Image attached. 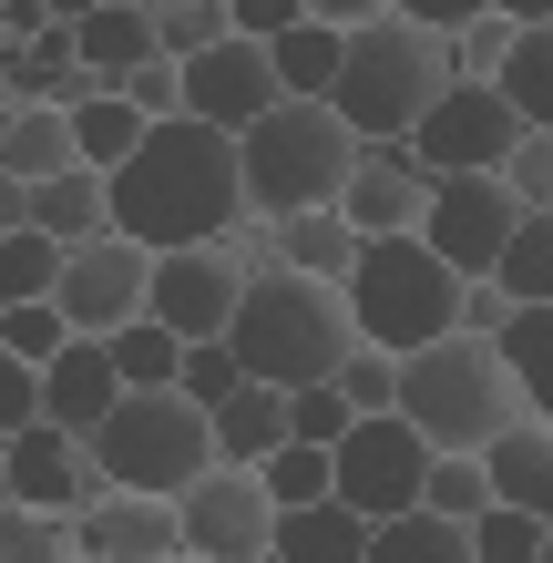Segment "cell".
<instances>
[{
    "label": "cell",
    "instance_id": "obj_1",
    "mask_svg": "<svg viewBox=\"0 0 553 563\" xmlns=\"http://www.w3.org/2000/svg\"><path fill=\"white\" fill-rule=\"evenodd\" d=\"M113 195V236L134 246H225L246 225V175H236V134L195 113L144 123V144L103 175Z\"/></svg>",
    "mask_w": 553,
    "mask_h": 563
},
{
    "label": "cell",
    "instance_id": "obj_2",
    "mask_svg": "<svg viewBox=\"0 0 553 563\" xmlns=\"http://www.w3.org/2000/svg\"><path fill=\"white\" fill-rule=\"evenodd\" d=\"M225 349H236L246 379L267 389H308L329 379L349 349H360V328H349V297L329 277H287V267H246V297L236 318H225Z\"/></svg>",
    "mask_w": 553,
    "mask_h": 563
},
{
    "label": "cell",
    "instance_id": "obj_3",
    "mask_svg": "<svg viewBox=\"0 0 553 563\" xmlns=\"http://www.w3.org/2000/svg\"><path fill=\"white\" fill-rule=\"evenodd\" d=\"M441 82H451L441 31H420V21H400V11H379V21H360V31L339 42L329 113H339L360 144H400L410 123L441 103Z\"/></svg>",
    "mask_w": 553,
    "mask_h": 563
},
{
    "label": "cell",
    "instance_id": "obj_4",
    "mask_svg": "<svg viewBox=\"0 0 553 563\" xmlns=\"http://www.w3.org/2000/svg\"><path fill=\"white\" fill-rule=\"evenodd\" d=\"M389 410H400L431 451H482L502 420H523V389H512V369H502L493 339L451 328V339H431V349L400 358V400H389Z\"/></svg>",
    "mask_w": 553,
    "mask_h": 563
},
{
    "label": "cell",
    "instance_id": "obj_5",
    "mask_svg": "<svg viewBox=\"0 0 553 563\" xmlns=\"http://www.w3.org/2000/svg\"><path fill=\"white\" fill-rule=\"evenodd\" d=\"M339 297H349V328L369 349H389V358H410V349L462 328V267H441L420 236H360Z\"/></svg>",
    "mask_w": 553,
    "mask_h": 563
},
{
    "label": "cell",
    "instance_id": "obj_6",
    "mask_svg": "<svg viewBox=\"0 0 553 563\" xmlns=\"http://www.w3.org/2000/svg\"><path fill=\"white\" fill-rule=\"evenodd\" d=\"M349 154H360V134L308 103V92H287V103H267L236 134V175H246V216H298V206H339L349 185Z\"/></svg>",
    "mask_w": 553,
    "mask_h": 563
},
{
    "label": "cell",
    "instance_id": "obj_7",
    "mask_svg": "<svg viewBox=\"0 0 553 563\" xmlns=\"http://www.w3.org/2000/svg\"><path fill=\"white\" fill-rule=\"evenodd\" d=\"M82 451H92V472H103L113 492H165L175 503V492L215 461V420L165 379V389H123V400L82 430Z\"/></svg>",
    "mask_w": 553,
    "mask_h": 563
},
{
    "label": "cell",
    "instance_id": "obj_8",
    "mask_svg": "<svg viewBox=\"0 0 553 563\" xmlns=\"http://www.w3.org/2000/svg\"><path fill=\"white\" fill-rule=\"evenodd\" d=\"M420 472H431V441L400 420V410H360L329 441V492L360 522H389V512H410L420 503Z\"/></svg>",
    "mask_w": 553,
    "mask_h": 563
},
{
    "label": "cell",
    "instance_id": "obj_9",
    "mask_svg": "<svg viewBox=\"0 0 553 563\" xmlns=\"http://www.w3.org/2000/svg\"><path fill=\"white\" fill-rule=\"evenodd\" d=\"M420 154V175H493L523 144V113L502 103V82H441V103L400 134Z\"/></svg>",
    "mask_w": 553,
    "mask_h": 563
},
{
    "label": "cell",
    "instance_id": "obj_10",
    "mask_svg": "<svg viewBox=\"0 0 553 563\" xmlns=\"http://www.w3.org/2000/svg\"><path fill=\"white\" fill-rule=\"evenodd\" d=\"M512 225H523V206H512V185H502V175H431V195H420V225H410V236L431 246L441 267L493 277V256H502Z\"/></svg>",
    "mask_w": 553,
    "mask_h": 563
},
{
    "label": "cell",
    "instance_id": "obj_11",
    "mask_svg": "<svg viewBox=\"0 0 553 563\" xmlns=\"http://www.w3.org/2000/svg\"><path fill=\"white\" fill-rule=\"evenodd\" d=\"M175 533H185V553H206V563H246V553H267L277 503H267V482H256L246 461H206V472L175 492Z\"/></svg>",
    "mask_w": 553,
    "mask_h": 563
},
{
    "label": "cell",
    "instance_id": "obj_12",
    "mask_svg": "<svg viewBox=\"0 0 553 563\" xmlns=\"http://www.w3.org/2000/svg\"><path fill=\"white\" fill-rule=\"evenodd\" d=\"M144 287H154V246L134 236H82V246H62V277H52V308L62 328H82V339H103V328L123 318H144Z\"/></svg>",
    "mask_w": 553,
    "mask_h": 563
},
{
    "label": "cell",
    "instance_id": "obj_13",
    "mask_svg": "<svg viewBox=\"0 0 553 563\" xmlns=\"http://www.w3.org/2000/svg\"><path fill=\"white\" fill-rule=\"evenodd\" d=\"M246 297V246H154V287H144V318H165L175 339H225Z\"/></svg>",
    "mask_w": 553,
    "mask_h": 563
},
{
    "label": "cell",
    "instance_id": "obj_14",
    "mask_svg": "<svg viewBox=\"0 0 553 563\" xmlns=\"http://www.w3.org/2000/svg\"><path fill=\"white\" fill-rule=\"evenodd\" d=\"M175 82H185V113H195V123H215V134H246L267 103H287L267 42H246V31H225V42L185 52V62H175Z\"/></svg>",
    "mask_w": 553,
    "mask_h": 563
},
{
    "label": "cell",
    "instance_id": "obj_15",
    "mask_svg": "<svg viewBox=\"0 0 553 563\" xmlns=\"http://www.w3.org/2000/svg\"><path fill=\"white\" fill-rule=\"evenodd\" d=\"M0 482H11V503L62 512V522L103 492V472H92V451H82V430H62V420H21L11 441H0Z\"/></svg>",
    "mask_w": 553,
    "mask_h": 563
},
{
    "label": "cell",
    "instance_id": "obj_16",
    "mask_svg": "<svg viewBox=\"0 0 553 563\" xmlns=\"http://www.w3.org/2000/svg\"><path fill=\"white\" fill-rule=\"evenodd\" d=\"M73 553L82 563H165V553H185V533H175V503L165 492H92V503L73 512Z\"/></svg>",
    "mask_w": 553,
    "mask_h": 563
},
{
    "label": "cell",
    "instance_id": "obj_17",
    "mask_svg": "<svg viewBox=\"0 0 553 563\" xmlns=\"http://www.w3.org/2000/svg\"><path fill=\"white\" fill-rule=\"evenodd\" d=\"M246 267H287V277H349V256H360V225H349L339 206H298V216H246L236 225Z\"/></svg>",
    "mask_w": 553,
    "mask_h": 563
},
{
    "label": "cell",
    "instance_id": "obj_18",
    "mask_svg": "<svg viewBox=\"0 0 553 563\" xmlns=\"http://www.w3.org/2000/svg\"><path fill=\"white\" fill-rule=\"evenodd\" d=\"M420 195H431V175H420L410 144H360L349 154V185H339V216L360 225V236H410Z\"/></svg>",
    "mask_w": 553,
    "mask_h": 563
},
{
    "label": "cell",
    "instance_id": "obj_19",
    "mask_svg": "<svg viewBox=\"0 0 553 563\" xmlns=\"http://www.w3.org/2000/svg\"><path fill=\"white\" fill-rule=\"evenodd\" d=\"M482 482H493V503L553 522V420H533V410L502 420L493 441H482Z\"/></svg>",
    "mask_w": 553,
    "mask_h": 563
},
{
    "label": "cell",
    "instance_id": "obj_20",
    "mask_svg": "<svg viewBox=\"0 0 553 563\" xmlns=\"http://www.w3.org/2000/svg\"><path fill=\"white\" fill-rule=\"evenodd\" d=\"M113 400H123V379H113V349L73 328V339H62V349L42 358V420H62V430H92Z\"/></svg>",
    "mask_w": 553,
    "mask_h": 563
},
{
    "label": "cell",
    "instance_id": "obj_21",
    "mask_svg": "<svg viewBox=\"0 0 553 563\" xmlns=\"http://www.w3.org/2000/svg\"><path fill=\"white\" fill-rule=\"evenodd\" d=\"M21 216L42 225L52 246H82V236H103V225H113V195H103V164H62V175H42V185H21Z\"/></svg>",
    "mask_w": 553,
    "mask_h": 563
},
{
    "label": "cell",
    "instance_id": "obj_22",
    "mask_svg": "<svg viewBox=\"0 0 553 563\" xmlns=\"http://www.w3.org/2000/svg\"><path fill=\"white\" fill-rule=\"evenodd\" d=\"M277 563H369V522L339 503V492H318V503L298 512H277V533H267Z\"/></svg>",
    "mask_w": 553,
    "mask_h": 563
},
{
    "label": "cell",
    "instance_id": "obj_23",
    "mask_svg": "<svg viewBox=\"0 0 553 563\" xmlns=\"http://www.w3.org/2000/svg\"><path fill=\"white\" fill-rule=\"evenodd\" d=\"M73 52H82V73L113 92L134 62H154V11L144 0H92V11L73 21Z\"/></svg>",
    "mask_w": 553,
    "mask_h": 563
},
{
    "label": "cell",
    "instance_id": "obj_24",
    "mask_svg": "<svg viewBox=\"0 0 553 563\" xmlns=\"http://www.w3.org/2000/svg\"><path fill=\"white\" fill-rule=\"evenodd\" d=\"M62 164H82L73 154V113L62 103H0V175L42 185V175H62Z\"/></svg>",
    "mask_w": 553,
    "mask_h": 563
},
{
    "label": "cell",
    "instance_id": "obj_25",
    "mask_svg": "<svg viewBox=\"0 0 553 563\" xmlns=\"http://www.w3.org/2000/svg\"><path fill=\"white\" fill-rule=\"evenodd\" d=\"M206 420H215V461H246V472H256V461H267V451L287 441V389H267V379H236V389H225V400H215Z\"/></svg>",
    "mask_w": 553,
    "mask_h": 563
},
{
    "label": "cell",
    "instance_id": "obj_26",
    "mask_svg": "<svg viewBox=\"0 0 553 563\" xmlns=\"http://www.w3.org/2000/svg\"><path fill=\"white\" fill-rule=\"evenodd\" d=\"M493 349H502L512 389H523V410H533V420H553V297H533V308H512V318L493 328Z\"/></svg>",
    "mask_w": 553,
    "mask_h": 563
},
{
    "label": "cell",
    "instance_id": "obj_27",
    "mask_svg": "<svg viewBox=\"0 0 553 563\" xmlns=\"http://www.w3.org/2000/svg\"><path fill=\"white\" fill-rule=\"evenodd\" d=\"M502 103L533 123V134H553V21H512V52H502Z\"/></svg>",
    "mask_w": 553,
    "mask_h": 563
},
{
    "label": "cell",
    "instance_id": "obj_28",
    "mask_svg": "<svg viewBox=\"0 0 553 563\" xmlns=\"http://www.w3.org/2000/svg\"><path fill=\"white\" fill-rule=\"evenodd\" d=\"M369 563H472V533L462 522H441V512H389V522H369Z\"/></svg>",
    "mask_w": 553,
    "mask_h": 563
},
{
    "label": "cell",
    "instance_id": "obj_29",
    "mask_svg": "<svg viewBox=\"0 0 553 563\" xmlns=\"http://www.w3.org/2000/svg\"><path fill=\"white\" fill-rule=\"evenodd\" d=\"M339 42H349V31H329V21H298V31H277V42H267V62H277V92H308V103H329Z\"/></svg>",
    "mask_w": 553,
    "mask_h": 563
},
{
    "label": "cell",
    "instance_id": "obj_30",
    "mask_svg": "<svg viewBox=\"0 0 553 563\" xmlns=\"http://www.w3.org/2000/svg\"><path fill=\"white\" fill-rule=\"evenodd\" d=\"M103 349H113V379L123 389H165L175 358H185V339H175L165 318H123V328H103Z\"/></svg>",
    "mask_w": 553,
    "mask_h": 563
},
{
    "label": "cell",
    "instance_id": "obj_31",
    "mask_svg": "<svg viewBox=\"0 0 553 563\" xmlns=\"http://www.w3.org/2000/svg\"><path fill=\"white\" fill-rule=\"evenodd\" d=\"M134 144H144V113L123 103V92H82V103H73V154L82 164H103V175H113Z\"/></svg>",
    "mask_w": 553,
    "mask_h": 563
},
{
    "label": "cell",
    "instance_id": "obj_32",
    "mask_svg": "<svg viewBox=\"0 0 553 563\" xmlns=\"http://www.w3.org/2000/svg\"><path fill=\"white\" fill-rule=\"evenodd\" d=\"M493 287L512 297V308L553 297V216H523V225L502 236V256H493Z\"/></svg>",
    "mask_w": 553,
    "mask_h": 563
},
{
    "label": "cell",
    "instance_id": "obj_33",
    "mask_svg": "<svg viewBox=\"0 0 553 563\" xmlns=\"http://www.w3.org/2000/svg\"><path fill=\"white\" fill-rule=\"evenodd\" d=\"M482 503H493V482H482V451H431V472H420V512L472 522Z\"/></svg>",
    "mask_w": 553,
    "mask_h": 563
},
{
    "label": "cell",
    "instance_id": "obj_34",
    "mask_svg": "<svg viewBox=\"0 0 553 563\" xmlns=\"http://www.w3.org/2000/svg\"><path fill=\"white\" fill-rule=\"evenodd\" d=\"M502 52H512V21H502V11H472V21H451V31H441L451 82H493V73H502Z\"/></svg>",
    "mask_w": 553,
    "mask_h": 563
},
{
    "label": "cell",
    "instance_id": "obj_35",
    "mask_svg": "<svg viewBox=\"0 0 553 563\" xmlns=\"http://www.w3.org/2000/svg\"><path fill=\"white\" fill-rule=\"evenodd\" d=\"M52 277H62V246L42 236V225H11V236H0V308L52 297Z\"/></svg>",
    "mask_w": 553,
    "mask_h": 563
},
{
    "label": "cell",
    "instance_id": "obj_36",
    "mask_svg": "<svg viewBox=\"0 0 553 563\" xmlns=\"http://www.w3.org/2000/svg\"><path fill=\"white\" fill-rule=\"evenodd\" d=\"M256 482H267L277 512H298V503H318V492H329V451H318V441H277L267 461H256Z\"/></svg>",
    "mask_w": 553,
    "mask_h": 563
},
{
    "label": "cell",
    "instance_id": "obj_37",
    "mask_svg": "<svg viewBox=\"0 0 553 563\" xmlns=\"http://www.w3.org/2000/svg\"><path fill=\"white\" fill-rule=\"evenodd\" d=\"M0 563H73V522L31 512V503H0Z\"/></svg>",
    "mask_w": 553,
    "mask_h": 563
},
{
    "label": "cell",
    "instance_id": "obj_38",
    "mask_svg": "<svg viewBox=\"0 0 553 563\" xmlns=\"http://www.w3.org/2000/svg\"><path fill=\"white\" fill-rule=\"evenodd\" d=\"M462 533H472V563H533V553H543V522L512 512V503H482Z\"/></svg>",
    "mask_w": 553,
    "mask_h": 563
},
{
    "label": "cell",
    "instance_id": "obj_39",
    "mask_svg": "<svg viewBox=\"0 0 553 563\" xmlns=\"http://www.w3.org/2000/svg\"><path fill=\"white\" fill-rule=\"evenodd\" d=\"M225 0H154V52L165 62H185V52H206V42H225Z\"/></svg>",
    "mask_w": 553,
    "mask_h": 563
},
{
    "label": "cell",
    "instance_id": "obj_40",
    "mask_svg": "<svg viewBox=\"0 0 553 563\" xmlns=\"http://www.w3.org/2000/svg\"><path fill=\"white\" fill-rule=\"evenodd\" d=\"M329 389H339V400H349V410H389V400H400V358H389V349H369V339H360V349H349V358H339V369H329Z\"/></svg>",
    "mask_w": 553,
    "mask_h": 563
},
{
    "label": "cell",
    "instance_id": "obj_41",
    "mask_svg": "<svg viewBox=\"0 0 553 563\" xmlns=\"http://www.w3.org/2000/svg\"><path fill=\"white\" fill-rule=\"evenodd\" d=\"M493 175L512 185V206H523V216H553V134H533V123H523V144H512Z\"/></svg>",
    "mask_w": 553,
    "mask_h": 563
},
{
    "label": "cell",
    "instance_id": "obj_42",
    "mask_svg": "<svg viewBox=\"0 0 553 563\" xmlns=\"http://www.w3.org/2000/svg\"><path fill=\"white\" fill-rule=\"evenodd\" d=\"M236 379H246V369H236V349H225V339H185V358H175V389H185L195 410H215Z\"/></svg>",
    "mask_w": 553,
    "mask_h": 563
},
{
    "label": "cell",
    "instance_id": "obj_43",
    "mask_svg": "<svg viewBox=\"0 0 553 563\" xmlns=\"http://www.w3.org/2000/svg\"><path fill=\"white\" fill-rule=\"evenodd\" d=\"M62 339H73V328H62V308H52V297H21V308H0V349H11V358H31V369H42Z\"/></svg>",
    "mask_w": 553,
    "mask_h": 563
},
{
    "label": "cell",
    "instance_id": "obj_44",
    "mask_svg": "<svg viewBox=\"0 0 553 563\" xmlns=\"http://www.w3.org/2000/svg\"><path fill=\"white\" fill-rule=\"evenodd\" d=\"M349 420H360V410H349V400H339L329 379H308V389H287V441H318V451H329V441H339Z\"/></svg>",
    "mask_w": 553,
    "mask_h": 563
},
{
    "label": "cell",
    "instance_id": "obj_45",
    "mask_svg": "<svg viewBox=\"0 0 553 563\" xmlns=\"http://www.w3.org/2000/svg\"><path fill=\"white\" fill-rule=\"evenodd\" d=\"M113 92H123V103H134L144 123H165V113H185V82H175V62H165V52H154V62H134V73H123Z\"/></svg>",
    "mask_w": 553,
    "mask_h": 563
},
{
    "label": "cell",
    "instance_id": "obj_46",
    "mask_svg": "<svg viewBox=\"0 0 553 563\" xmlns=\"http://www.w3.org/2000/svg\"><path fill=\"white\" fill-rule=\"evenodd\" d=\"M21 420H42V369H31V358H11V349H0V441H11Z\"/></svg>",
    "mask_w": 553,
    "mask_h": 563
},
{
    "label": "cell",
    "instance_id": "obj_47",
    "mask_svg": "<svg viewBox=\"0 0 553 563\" xmlns=\"http://www.w3.org/2000/svg\"><path fill=\"white\" fill-rule=\"evenodd\" d=\"M225 21H236L246 42H277V31H298V21H308V0H225Z\"/></svg>",
    "mask_w": 553,
    "mask_h": 563
},
{
    "label": "cell",
    "instance_id": "obj_48",
    "mask_svg": "<svg viewBox=\"0 0 553 563\" xmlns=\"http://www.w3.org/2000/svg\"><path fill=\"white\" fill-rule=\"evenodd\" d=\"M400 21H420V31H451V21H472V11H493V0H389Z\"/></svg>",
    "mask_w": 553,
    "mask_h": 563
},
{
    "label": "cell",
    "instance_id": "obj_49",
    "mask_svg": "<svg viewBox=\"0 0 553 563\" xmlns=\"http://www.w3.org/2000/svg\"><path fill=\"white\" fill-rule=\"evenodd\" d=\"M389 0H308V21H329V31H360V21H379Z\"/></svg>",
    "mask_w": 553,
    "mask_h": 563
},
{
    "label": "cell",
    "instance_id": "obj_50",
    "mask_svg": "<svg viewBox=\"0 0 553 563\" xmlns=\"http://www.w3.org/2000/svg\"><path fill=\"white\" fill-rule=\"evenodd\" d=\"M11 225H31V216H21V175H0V236H11Z\"/></svg>",
    "mask_w": 553,
    "mask_h": 563
},
{
    "label": "cell",
    "instance_id": "obj_51",
    "mask_svg": "<svg viewBox=\"0 0 553 563\" xmlns=\"http://www.w3.org/2000/svg\"><path fill=\"white\" fill-rule=\"evenodd\" d=\"M502 21H553V0H493Z\"/></svg>",
    "mask_w": 553,
    "mask_h": 563
},
{
    "label": "cell",
    "instance_id": "obj_52",
    "mask_svg": "<svg viewBox=\"0 0 553 563\" xmlns=\"http://www.w3.org/2000/svg\"><path fill=\"white\" fill-rule=\"evenodd\" d=\"M42 11H52V21H82V11H92V0H42Z\"/></svg>",
    "mask_w": 553,
    "mask_h": 563
},
{
    "label": "cell",
    "instance_id": "obj_53",
    "mask_svg": "<svg viewBox=\"0 0 553 563\" xmlns=\"http://www.w3.org/2000/svg\"><path fill=\"white\" fill-rule=\"evenodd\" d=\"M533 563H553V522H543V553H533Z\"/></svg>",
    "mask_w": 553,
    "mask_h": 563
},
{
    "label": "cell",
    "instance_id": "obj_54",
    "mask_svg": "<svg viewBox=\"0 0 553 563\" xmlns=\"http://www.w3.org/2000/svg\"><path fill=\"white\" fill-rule=\"evenodd\" d=\"M165 563H206V553H165Z\"/></svg>",
    "mask_w": 553,
    "mask_h": 563
},
{
    "label": "cell",
    "instance_id": "obj_55",
    "mask_svg": "<svg viewBox=\"0 0 553 563\" xmlns=\"http://www.w3.org/2000/svg\"><path fill=\"white\" fill-rule=\"evenodd\" d=\"M246 563H277V553H246Z\"/></svg>",
    "mask_w": 553,
    "mask_h": 563
},
{
    "label": "cell",
    "instance_id": "obj_56",
    "mask_svg": "<svg viewBox=\"0 0 553 563\" xmlns=\"http://www.w3.org/2000/svg\"><path fill=\"white\" fill-rule=\"evenodd\" d=\"M0 503H11V482H0Z\"/></svg>",
    "mask_w": 553,
    "mask_h": 563
},
{
    "label": "cell",
    "instance_id": "obj_57",
    "mask_svg": "<svg viewBox=\"0 0 553 563\" xmlns=\"http://www.w3.org/2000/svg\"><path fill=\"white\" fill-rule=\"evenodd\" d=\"M144 11H154V0H144Z\"/></svg>",
    "mask_w": 553,
    "mask_h": 563
},
{
    "label": "cell",
    "instance_id": "obj_58",
    "mask_svg": "<svg viewBox=\"0 0 553 563\" xmlns=\"http://www.w3.org/2000/svg\"><path fill=\"white\" fill-rule=\"evenodd\" d=\"M73 563H82V553H73Z\"/></svg>",
    "mask_w": 553,
    "mask_h": 563
}]
</instances>
